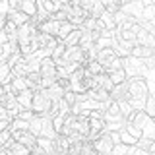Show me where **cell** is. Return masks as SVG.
Returning a JSON list of instances; mask_svg holds the SVG:
<instances>
[{"label": "cell", "instance_id": "obj_7", "mask_svg": "<svg viewBox=\"0 0 155 155\" xmlns=\"http://www.w3.org/2000/svg\"><path fill=\"white\" fill-rule=\"evenodd\" d=\"M72 143H70V138L68 136H62V134H56L54 138H52V151L54 155H66L70 151Z\"/></svg>", "mask_w": 155, "mask_h": 155}, {"label": "cell", "instance_id": "obj_21", "mask_svg": "<svg viewBox=\"0 0 155 155\" xmlns=\"http://www.w3.org/2000/svg\"><path fill=\"white\" fill-rule=\"evenodd\" d=\"M19 12H23L29 18H35L37 16V0H21Z\"/></svg>", "mask_w": 155, "mask_h": 155}, {"label": "cell", "instance_id": "obj_42", "mask_svg": "<svg viewBox=\"0 0 155 155\" xmlns=\"http://www.w3.org/2000/svg\"><path fill=\"white\" fill-rule=\"evenodd\" d=\"M76 99H78V95L74 93V91H66L64 97H62V101H64L68 107H74L76 105Z\"/></svg>", "mask_w": 155, "mask_h": 155}, {"label": "cell", "instance_id": "obj_22", "mask_svg": "<svg viewBox=\"0 0 155 155\" xmlns=\"http://www.w3.org/2000/svg\"><path fill=\"white\" fill-rule=\"evenodd\" d=\"M99 23L103 25L105 31H110V33L116 31V19H114V16H110V14H107V12L99 18Z\"/></svg>", "mask_w": 155, "mask_h": 155}, {"label": "cell", "instance_id": "obj_12", "mask_svg": "<svg viewBox=\"0 0 155 155\" xmlns=\"http://www.w3.org/2000/svg\"><path fill=\"white\" fill-rule=\"evenodd\" d=\"M113 81H110L109 74H101V76H95L91 78V89H103V91H110L113 89Z\"/></svg>", "mask_w": 155, "mask_h": 155}, {"label": "cell", "instance_id": "obj_23", "mask_svg": "<svg viewBox=\"0 0 155 155\" xmlns=\"http://www.w3.org/2000/svg\"><path fill=\"white\" fill-rule=\"evenodd\" d=\"M8 155H29L31 153V149L27 147V145H23V143H18V142H12L8 145Z\"/></svg>", "mask_w": 155, "mask_h": 155}, {"label": "cell", "instance_id": "obj_20", "mask_svg": "<svg viewBox=\"0 0 155 155\" xmlns=\"http://www.w3.org/2000/svg\"><path fill=\"white\" fill-rule=\"evenodd\" d=\"M84 70H85V74L89 76V78H95V76H101V74H105V66H101L99 62L95 60H89L87 64L84 66Z\"/></svg>", "mask_w": 155, "mask_h": 155}, {"label": "cell", "instance_id": "obj_32", "mask_svg": "<svg viewBox=\"0 0 155 155\" xmlns=\"http://www.w3.org/2000/svg\"><path fill=\"white\" fill-rule=\"evenodd\" d=\"M43 122H45V120H43L41 116H35V118H33L31 122H29V132L39 138V136L43 134Z\"/></svg>", "mask_w": 155, "mask_h": 155}, {"label": "cell", "instance_id": "obj_50", "mask_svg": "<svg viewBox=\"0 0 155 155\" xmlns=\"http://www.w3.org/2000/svg\"><path fill=\"white\" fill-rule=\"evenodd\" d=\"M29 155H33V153H29Z\"/></svg>", "mask_w": 155, "mask_h": 155}, {"label": "cell", "instance_id": "obj_39", "mask_svg": "<svg viewBox=\"0 0 155 155\" xmlns=\"http://www.w3.org/2000/svg\"><path fill=\"white\" fill-rule=\"evenodd\" d=\"M12 134H10V130H6V132H0V151H6L8 145L12 143Z\"/></svg>", "mask_w": 155, "mask_h": 155}, {"label": "cell", "instance_id": "obj_41", "mask_svg": "<svg viewBox=\"0 0 155 155\" xmlns=\"http://www.w3.org/2000/svg\"><path fill=\"white\" fill-rule=\"evenodd\" d=\"M120 140H122V145H126V147H134V145L138 143V140H134L132 136L128 132H124V130H120Z\"/></svg>", "mask_w": 155, "mask_h": 155}, {"label": "cell", "instance_id": "obj_40", "mask_svg": "<svg viewBox=\"0 0 155 155\" xmlns=\"http://www.w3.org/2000/svg\"><path fill=\"white\" fill-rule=\"evenodd\" d=\"M118 109H120V114H122V118H124V120H128V116L134 113L132 105H130L128 101H120V103H118Z\"/></svg>", "mask_w": 155, "mask_h": 155}, {"label": "cell", "instance_id": "obj_30", "mask_svg": "<svg viewBox=\"0 0 155 155\" xmlns=\"http://www.w3.org/2000/svg\"><path fill=\"white\" fill-rule=\"evenodd\" d=\"M10 80H12V68L6 62H2L0 64V85H8Z\"/></svg>", "mask_w": 155, "mask_h": 155}, {"label": "cell", "instance_id": "obj_6", "mask_svg": "<svg viewBox=\"0 0 155 155\" xmlns=\"http://www.w3.org/2000/svg\"><path fill=\"white\" fill-rule=\"evenodd\" d=\"M143 2L142 0H132V2H122V14L130 18H136L140 21L142 19V14H143Z\"/></svg>", "mask_w": 155, "mask_h": 155}, {"label": "cell", "instance_id": "obj_1", "mask_svg": "<svg viewBox=\"0 0 155 155\" xmlns=\"http://www.w3.org/2000/svg\"><path fill=\"white\" fill-rule=\"evenodd\" d=\"M149 97V87L145 80H128V103L134 110H143Z\"/></svg>", "mask_w": 155, "mask_h": 155}, {"label": "cell", "instance_id": "obj_25", "mask_svg": "<svg viewBox=\"0 0 155 155\" xmlns=\"http://www.w3.org/2000/svg\"><path fill=\"white\" fill-rule=\"evenodd\" d=\"M124 62L126 58H120V56H114L113 60L107 64L105 68V74H113V72H118V70H124Z\"/></svg>", "mask_w": 155, "mask_h": 155}, {"label": "cell", "instance_id": "obj_14", "mask_svg": "<svg viewBox=\"0 0 155 155\" xmlns=\"http://www.w3.org/2000/svg\"><path fill=\"white\" fill-rule=\"evenodd\" d=\"M128 124H134V126H140L142 130H145V126H147V122H151V120L145 116L143 110H134L132 114L128 116V120H126Z\"/></svg>", "mask_w": 155, "mask_h": 155}, {"label": "cell", "instance_id": "obj_13", "mask_svg": "<svg viewBox=\"0 0 155 155\" xmlns=\"http://www.w3.org/2000/svg\"><path fill=\"white\" fill-rule=\"evenodd\" d=\"M130 56L136 58V60H147V58H153V56H155V48L136 45V47L132 48V52H130Z\"/></svg>", "mask_w": 155, "mask_h": 155}, {"label": "cell", "instance_id": "obj_31", "mask_svg": "<svg viewBox=\"0 0 155 155\" xmlns=\"http://www.w3.org/2000/svg\"><path fill=\"white\" fill-rule=\"evenodd\" d=\"M105 12L110 14V16H116V14L122 12V2H116V0H109V2H103Z\"/></svg>", "mask_w": 155, "mask_h": 155}, {"label": "cell", "instance_id": "obj_27", "mask_svg": "<svg viewBox=\"0 0 155 155\" xmlns=\"http://www.w3.org/2000/svg\"><path fill=\"white\" fill-rule=\"evenodd\" d=\"M45 91H47V95H48V99H51V101H62V97H64V93H66V91L62 89L58 84L51 85V87H48V89H45Z\"/></svg>", "mask_w": 155, "mask_h": 155}, {"label": "cell", "instance_id": "obj_3", "mask_svg": "<svg viewBox=\"0 0 155 155\" xmlns=\"http://www.w3.org/2000/svg\"><path fill=\"white\" fill-rule=\"evenodd\" d=\"M37 70L41 74V78H56L58 66L51 56H41L37 58Z\"/></svg>", "mask_w": 155, "mask_h": 155}, {"label": "cell", "instance_id": "obj_8", "mask_svg": "<svg viewBox=\"0 0 155 155\" xmlns=\"http://www.w3.org/2000/svg\"><path fill=\"white\" fill-rule=\"evenodd\" d=\"M93 147H95V151L101 153V155H110V153H113V149H114V143L110 142L109 134L103 132V134H101V138L93 142Z\"/></svg>", "mask_w": 155, "mask_h": 155}, {"label": "cell", "instance_id": "obj_34", "mask_svg": "<svg viewBox=\"0 0 155 155\" xmlns=\"http://www.w3.org/2000/svg\"><path fill=\"white\" fill-rule=\"evenodd\" d=\"M74 25H70V23H68V21H64V23H60V29H58V33H56V39H58V41H64V39L68 37V35H70V33L72 31H74Z\"/></svg>", "mask_w": 155, "mask_h": 155}, {"label": "cell", "instance_id": "obj_29", "mask_svg": "<svg viewBox=\"0 0 155 155\" xmlns=\"http://www.w3.org/2000/svg\"><path fill=\"white\" fill-rule=\"evenodd\" d=\"M37 147H41L47 155H54V151H52V140L51 138L39 136V138H37Z\"/></svg>", "mask_w": 155, "mask_h": 155}, {"label": "cell", "instance_id": "obj_10", "mask_svg": "<svg viewBox=\"0 0 155 155\" xmlns=\"http://www.w3.org/2000/svg\"><path fill=\"white\" fill-rule=\"evenodd\" d=\"M4 19L10 23H14L16 27H21V25H25V23H29V16H25L23 12H19V10H10V12L4 16Z\"/></svg>", "mask_w": 155, "mask_h": 155}, {"label": "cell", "instance_id": "obj_36", "mask_svg": "<svg viewBox=\"0 0 155 155\" xmlns=\"http://www.w3.org/2000/svg\"><path fill=\"white\" fill-rule=\"evenodd\" d=\"M110 81H113V85H118V84H126L128 81V76H126L124 70H118V72H113V74H109Z\"/></svg>", "mask_w": 155, "mask_h": 155}, {"label": "cell", "instance_id": "obj_48", "mask_svg": "<svg viewBox=\"0 0 155 155\" xmlns=\"http://www.w3.org/2000/svg\"><path fill=\"white\" fill-rule=\"evenodd\" d=\"M0 155H8V151H0Z\"/></svg>", "mask_w": 155, "mask_h": 155}, {"label": "cell", "instance_id": "obj_49", "mask_svg": "<svg viewBox=\"0 0 155 155\" xmlns=\"http://www.w3.org/2000/svg\"><path fill=\"white\" fill-rule=\"evenodd\" d=\"M151 124H153V126H155V120H151Z\"/></svg>", "mask_w": 155, "mask_h": 155}, {"label": "cell", "instance_id": "obj_46", "mask_svg": "<svg viewBox=\"0 0 155 155\" xmlns=\"http://www.w3.org/2000/svg\"><path fill=\"white\" fill-rule=\"evenodd\" d=\"M19 4H21V0H8L10 10H19Z\"/></svg>", "mask_w": 155, "mask_h": 155}, {"label": "cell", "instance_id": "obj_45", "mask_svg": "<svg viewBox=\"0 0 155 155\" xmlns=\"http://www.w3.org/2000/svg\"><path fill=\"white\" fill-rule=\"evenodd\" d=\"M126 153H128V147L120 143V145H114V149H113V153H110V155H126Z\"/></svg>", "mask_w": 155, "mask_h": 155}, {"label": "cell", "instance_id": "obj_9", "mask_svg": "<svg viewBox=\"0 0 155 155\" xmlns=\"http://www.w3.org/2000/svg\"><path fill=\"white\" fill-rule=\"evenodd\" d=\"M89 118L87 116H76L74 120V134L72 136H80V138H87V134H89Z\"/></svg>", "mask_w": 155, "mask_h": 155}, {"label": "cell", "instance_id": "obj_5", "mask_svg": "<svg viewBox=\"0 0 155 155\" xmlns=\"http://www.w3.org/2000/svg\"><path fill=\"white\" fill-rule=\"evenodd\" d=\"M10 134H12V140H14V142L27 145L29 149H33L37 145V136H33L29 130H16V132H10Z\"/></svg>", "mask_w": 155, "mask_h": 155}, {"label": "cell", "instance_id": "obj_15", "mask_svg": "<svg viewBox=\"0 0 155 155\" xmlns=\"http://www.w3.org/2000/svg\"><path fill=\"white\" fill-rule=\"evenodd\" d=\"M136 45H142V47H149V48H155V35L143 31L142 27L138 29V35H136Z\"/></svg>", "mask_w": 155, "mask_h": 155}, {"label": "cell", "instance_id": "obj_24", "mask_svg": "<svg viewBox=\"0 0 155 155\" xmlns=\"http://www.w3.org/2000/svg\"><path fill=\"white\" fill-rule=\"evenodd\" d=\"M2 31H4V35H6L8 41H18V27L14 25V23L2 19Z\"/></svg>", "mask_w": 155, "mask_h": 155}, {"label": "cell", "instance_id": "obj_44", "mask_svg": "<svg viewBox=\"0 0 155 155\" xmlns=\"http://www.w3.org/2000/svg\"><path fill=\"white\" fill-rule=\"evenodd\" d=\"M18 118H21V120H25V122H31L33 118H35V114H33V110H21V114L18 116Z\"/></svg>", "mask_w": 155, "mask_h": 155}, {"label": "cell", "instance_id": "obj_17", "mask_svg": "<svg viewBox=\"0 0 155 155\" xmlns=\"http://www.w3.org/2000/svg\"><path fill=\"white\" fill-rule=\"evenodd\" d=\"M16 101L18 105L21 107V110H31V103H33V91L31 89H25L21 93L16 95Z\"/></svg>", "mask_w": 155, "mask_h": 155}, {"label": "cell", "instance_id": "obj_37", "mask_svg": "<svg viewBox=\"0 0 155 155\" xmlns=\"http://www.w3.org/2000/svg\"><path fill=\"white\" fill-rule=\"evenodd\" d=\"M80 155H97L93 143H91L89 140H81V143H80Z\"/></svg>", "mask_w": 155, "mask_h": 155}, {"label": "cell", "instance_id": "obj_35", "mask_svg": "<svg viewBox=\"0 0 155 155\" xmlns=\"http://www.w3.org/2000/svg\"><path fill=\"white\" fill-rule=\"evenodd\" d=\"M122 130H124V132H128V134L132 136L134 140H140V138H143V130L140 128V126H134V124H128V122H126Z\"/></svg>", "mask_w": 155, "mask_h": 155}, {"label": "cell", "instance_id": "obj_11", "mask_svg": "<svg viewBox=\"0 0 155 155\" xmlns=\"http://www.w3.org/2000/svg\"><path fill=\"white\" fill-rule=\"evenodd\" d=\"M109 97H110V101H114V103H120V101H128V81H126V84H118V85H114L113 89L109 91Z\"/></svg>", "mask_w": 155, "mask_h": 155}, {"label": "cell", "instance_id": "obj_19", "mask_svg": "<svg viewBox=\"0 0 155 155\" xmlns=\"http://www.w3.org/2000/svg\"><path fill=\"white\" fill-rule=\"evenodd\" d=\"M87 97H89V101L99 103V105H107L110 101L109 91H103V89H91V91H87Z\"/></svg>", "mask_w": 155, "mask_h": 155}, {"label": "cell", "instance_id": "obj_26", "mask_svg": "<svg viewBox=\"0 0 155 155\" xmlns=\"http://www.w3.org/2000/svg\"><path fill=\"white\" fill-rule=\"evenodd\" d=\"M81 35H84V31H81L80 27H76L74 31H72V33H70V35H68V37H66L62 43H64L66 47H76V45H80V39H81Z\"/></svg>", "mask_w": 155, "mask_h": 155}, {"label": "cell", "instance_id": "obj_43", "mask_svg": "<svg viewBox=\"0 0 155 155\" xmlns=\"http://www.w3.org/2000/svg\"><path fill=\"white\" fill-rule=\"evenodd\" d=\"M105 132H107V130H105ZM107 134H109L110 142H113L114 145H120V143H122V140H120V132H114V130H113V132H107Z\"/></svg>", "mask_w": 155, "mask_h": 155}, {"label": "cell", "instance_id": "obj_28", "mask_svg": "<svg viewBox=\"0 0 155 155\" xmlns=\"http://www.w3.org/2000/svg\"><path fill=\"white\" fill-rule=\"evenodd\" d=\"M8 85L12 87V91H14V93H16V95L27 89V81H25V78H12Z\"/></svg>", "mask_w": 155, "mask_h": 155}, {"label": "cell", "instance_id": "obj_18", "mask_svg": "<svg viewBox=\"0 0 155 155\" xmlns=\"http://www.w3.org/2000/svg\"><path fill=\"white\" fill-rule=\"evenodd\" d=\"M116 56V52H114V47H110V48H101V51H97V54H95V60L99 62L101 66H105L109 64L110 60Z\"/></svg>", "mask_w": 155, "mask_h": 155}, {"label": "cell", "instance_id": "obj_38", "mask_svg": "<svg viewBox=\"0 0 155 155\" xmlns=\"http://www.w3.org/2000/svg\"><path fill=\"white\" fill-rule=\"evenodd\" d=\"M64 52H66V45H64V43H58V47L51 52V58L58 64V62H60L62 58H64Z\"/></svg>", "mask_w": 155, "mask_h": 155}, {"label": "cell", "instance_id": "obj_4", "mask_svg": "<svg viewBox=\"0 0 155 155\" xmlns=\"http://www.w3.org/2000/svg\"><path fill=\"white\" fill-rule=\"evenodd\" d=\"M103 118L107 124H114V122H122V114H120V109H118V103L114 101H109L103 109Z\"/></svg>", "mask_w": 155, "mask_h": 155}, {"label": "cell", "instance_id": "obj_47", "mask_svg": "<svg viewBox=\"0 0 155 155\" xmlns=\"http://www.w3.org/2000/svg\"><path fill=\"white\" fill-rule=\"evenodd\" d=\"M4 93H6V89H4V85H0V99L4 97Z\"/></svg>", "mask_w": 155, "mask_h": 155}, {"label": "cell", "instance_id": "obj_33", "mask_svg": "<svg viewBox=\"0 0 155 155\" xmlns=\"http://www.w3.org/2000/svg\"><path fill=\"white\" fill-rule=\"evenodd\" d=\"M143 113L149 120H155V95H149L147 101H145V107H143Z\"/></svg>", "mask_w": 155, "mask_h": 155}, {"label": "cell", "instance_id": "obj_16", "mask_svg": "<svg viewBox=\"0 0 155 155\" xmlns=\"http://www.w3.org/2000/svg\"><path fill=\"white\" fill-rule=\"evenodd\" d=\"M25 81H27V89H31L33 93L41 89V74H39L37 68H33V70L25 76Z\"/></svg>", "mask_w": 155, "mask_h": 155}, {"label": "cell", "instance_id": "obj_2", "mask_svg": "<svg viewBox=\"0 0 155 155\" xmlns=\"http://www.w3.org/2000/svg\"><path fill=\"white\" fill-rule=\"evenodd\" d=\"M51 105H52V101L48 99V95H47L45 89H39V91H35V93H33L31 110H33V114H35V116L45 118L47 113H48V109H51Z\"/></svg>", "mask_w": 155, "mask_h": 155}]
</instances>
